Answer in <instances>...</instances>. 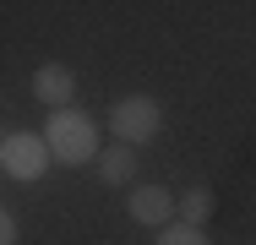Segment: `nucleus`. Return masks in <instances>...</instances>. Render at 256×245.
<instances>
[{
  "mask_svg": "<svg viewBox=\"0 0 256 245\" xmlns=\"http://www.w3.org/2000/svg\"><path fill=\"white\" fill-rule=\"evenodd\" d=\"M207 218H212V191H202V186H196V191H186V196H180V224L202 229Z\"/></svg>",
  "mask_w": 256,
  "mask_h": 245,
  "instance_id": "7",
  "label": "nucleus"
},
{
  "mask_svg": "<svg viewBox=\"0 0 256 245\" xmlns=\"http://www.w3.org/2000/svg\"><path fill=\"white\" fill-rule=\"evenodd\" d=\"M126 207H131V218H136V224H153V229H169V218L180 212V202L164 191V186H136Z\"/></svg>",
  "mask_w": 256,
  "mask_h": 245,
  "instance_id": "4",
  "label": "nucleus"
},
{
  "mask_svg": "<svg viewBox=\"0 0 256 245\" xmlns=\"http://www.w3.org/2000/svg\"><path fill=\"white\" fill-rule=\"evenodd\" d=\"M33 93L44 98L50 109H71V98H76V76H71L66 66H44V71L33 76Z\"/></svg>",
  "mask_w": 256,
  "mask_h": 245,
  "instance_id": "5",
  "label": "nucleus"
},
{
  "mask_svg": "<svg viewBox=\"0 0 256 245\" xmlns=\"http://www.w3.org/2000/svg\"><path fill=\"white\" fill-rule=\"evenodd\" d=\"M158 245H207V234L191 224H169V229H158Z\"/></svg>",
  "mask_w": 256,
  "mask_h": 245,
  "instance_id": "8",
  "label": "nucleus"
},
{
  "mask_svg": "<svg viewBox=\"0 0 256 245\" xmlns=\"http://www.w3.org/2000/svg\"><path fill=\"white\" fill-rule=\"evenodd\" d=\"M98 174H104V186H126V180H136V152H131L126 142L104 147V152H98Z\"/></svg>",
  "mask_w": 256,
  "mask_h": 245,
  "instance_id": "6",
  "label": "nucleus"
},
{
  "mask_svg": "<svg viewBox=\"0 0 256 245\" xmlns=\"http://www.w3.org/2000/svg\"><path fill=\"white\" fill-rule=\"evenodd\" d=\"M44 142L60 164H98V126H93V114H82V109H54L50 126H44Z\"/></svg>",
  "mask_w": 256,
  "mask_h": 245,
  "instance_id": "1",
  "label": "nucleus"
},
{
  "mask_svg": "<svg viewBox=\"0 0 256 245\" xmlns=\"http://www.w3.org/2000/svg\"><path fill=\"white\" fill-rule=\"evenodd\" d=\"M50 158L54 152H50L44 136H28V131H11V136H6V174H11V180H38Z\"/></svg>",
  "mask_w": 256,
  "mask_h": 245,
  "instance_id": "3",
  "label": "nucleus"
},
{
  "mask_svg": "<svg viewBox=\"0 0 256 245\" xmlns=\"http://www.w3.org/2000/svg\"><path fill=\"white\" fill-rule=\"evenodd\" d=\"M0 245H16V212H0Z\"/></svg>",
  "mask_w": 256,
  "mask_h": 245,
  "instance_id": "9",
  "label": "nucleus"
},
{
  "mask_svg": "<svg viewBox=\"0 0 256 245\" xmlns=\"http://www.w3.org/2000/svg\"><path fill=\"white\" fill-rule=\"evenodd\" d=\"M109 126H114V136L131 147V142H153L158 126H164V109H158L153 98L131 93V98H114V109H109Z\"/></svg>",
  "mask_w": 256,
  "mask_h": 245,
  "instance_id": "2",
  "label": "nucleus"
}]
</instances>
